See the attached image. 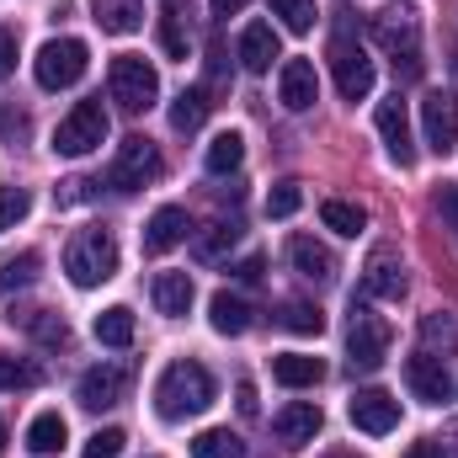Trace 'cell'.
Masks as SVG:
<instances>
[{"label": "cell", "mask_w": 458, "mask_h": 458, "mask_svg": "<svg viewBox=\"0 0 458 458\" xmlns=\"http://www.w3.org/2000/svg\"><path fill=\"white\" fill-rule=\"evenodd\" d=\"M208 405H214V373H208L203 362L182 357V362H171V368L160 373V384H155V411H160V421H187V416H203Z\"/></svg>", "instance_id": "1"}, {"label": "cell", "mask_w": 458, "mask_h": 458, "mask_svg": "<svg viewBox=\"0 0 458 458\" xmlns=\"http://www.w3.org/2000/svg\"><path fill=\"white\" fill-rule=\"evenodd\" d=\"M64 272H70L75 288H102L117 272V234L107 225L81 229V234L64 245Z\"/></svg>", "instance_id": "2"}, {"label": "cell", "mask_w": 458, "mask_h": 458, "mask_svg": "<svg viewBox=\"0 0 458 458\" xmlns=\"http://www.w3.org/2000/svg\"><path fill=\"white\" fill-rule=\"evenodd\" d=\"M86 64H91V48L81 38H48L32 59V75H38L43 91H70L86 75Z\"/></svg>", "instance_id": "3"}, {"label": "cell", "mask_w": 458, "mask_h": 458, "mask_svg": "<svg viewBox=\"0 0 458 458\" xmlns=\"http://www.w3.org/2000/svg\"><path fill=\"white\" fill-rule=\"evenodd\" d=\"M107 91H113V102L123 113H144V107H155V97H160V75H155L149 59L117 54L113 70H107Z\"/></svg>", "instance_id": "4"}, {"label": "cell", "mask_w": 458, "mask_h": 458, "mask_svg": "<svg viewBox=\"0 0 458 458\" xmlns=\"http://www.w3.org/2000/svg\"><path fill=\"white\" fill-rule=\"evenodd\" d=\"M389 342H394L389 320L373 315L368 304H352V320H346V362H352L357 373H373V368L389 357Z\"/></svg>", "instance_id": "5"}, {"label": "cell", "mask_w": 458, "mask_h": 458, "mask_svg": "<svg viewBox=\"0 0 458 458\" xmlns=\"http://www.w3.org/2000/svg\"><path fill=\"white\" fill-rule=\"evenodd\" d=\"M102 144H107V113H102V102H75L70 117L54 128V155L81 160V155H91Z\"/></svg>", "instance_id": "6"}, {"label": "cell", "mask_w": 458, "mask_h": 458, "mask_svg": "<svg viewBox=\"0 0 458 458\" xmlns=\"http://www.w3.org/2000/svg\"><path fill=\"white\" fill-rule=\"evenodd\" d=\"M160 176V149L144 139V133H128L123 144H117L113 165H107V187L113 192H139V187H149Z\"/></svg>", "instance_id": "7"}, {"label": "cell", "mask_w": 458, "mask_h": 458, "mask_svg": "<svg viewBox=\"0 0 458 458\" xmlns=\"http://www.w3.org/2000/svg\"><path fill=\"white\" fill-rule=\"evenodd\" d=\"M331 70H336V91H342L346 102H362L373 91V59H368V48L352 32L331 38Z\"/></svg>", "instance_id": "8"}, {"label": "cell", "mask_w": 458, "mask_h": 458, "mask_svg": "<svg viewBox=\"0 0 458 458\" xmlns=\"http://www.w3.org/2000/svg\"><path fill=\"white\" fill-rule=\"evenodd\" d=\"M373 38L394 54V70L405 75V81H416L421 75V54H416V21L405 16V11H378L373 16Z\"/></svg>", "instance_id": "9"}, {"label": "cell", "mask_w": 458, "mask_h": 458, "mask_svg": "<svg viewBox=\"0 0 458 458\" xmlns=\"http://www.w3.org/2000/svg\"><path fill=\"white\" fill-rule=\"evenodd\" d=\"M346 416H352L357 432H368V437H389V432L400 427V400L384 394V389H357L352 405H346Z\"/></svg>", "instance_id": "10"}, {"label": "cell", "mask_w": 458, "mask_h": 458, "mask_svg": "<svg viewBox=\"0 0 458 458\" xmlns=\"http://www.w3.org/2000/svg\"><path fill=\"white\" fill-rule=\"evenodd\" d=\"M405 288H411V277H405V261L384 245V250H373L368 256V267H362V299H405Z\"/></svg>", "instance_id": "11"}, {"label": "cell", "mask_w": 458, "mask_h": 458, "mask_svg": "<svg viewBox=\"0 0 458 458\" xmlns=\"http://www.w3.org/2000/svg\"><path fill=\"white\" fill-rule=\"evenodd\" d=\"M320 427H326V416H320L315 400H288V405L272 416V432H277L283 448H304V443H315Z\"/></svg>", "instance_id": "12"}, {"label": "cell", "mask_w": 458, "mask_h": 458, "mask_svg": "<svg viewBox=\"0 0 458 458\" xmlns=\"http://www.w3.org/2000/svg\"><path fill=\"white\" fill-rule=\"evenodd\" d=\"M123 389H128V368H117V362H97V368L81 373L75 400H81L86 411H107V405L123 400Z\"/></svg>", "instance_id": "13"}, {"label": "cell", "mask_w": 458, "mask_h": 458, "mask_svg": "<svg viewBox=\"0 0 458 458\" xmlns=\"http://www.w3.org/2000/svg\"><path fill=\"white\" fill-rule=\"evenodd\" d=\"M421 128H427V144H432L437 155H454L458 149V102L448 91H432V97L421 102Z\"/></svg>", "instance_id": "14"}, {"label": "cell", "mask_w": 458, "mask_h": 458, "mask_svg": "<svg viewBox=\"0 0 458 458\" xmlns=\"http://www.w3.org/2000/svg\"><path fill=\"white\" fill-rule=\"evenodd\" d=\"M405 384H411V394H416V400H427V405H443V400L454 394V378H448V368H443L432 352L405 357Z\"/></svg>", "instance_id": "15"}, {"label": "cell", "mask_w": 458, "mask_h": 458, "mask_svg": "<svg viewBox=\"0 0 458 458\" xmlns=\"http://www.w3.org/2000/svg\"><path fill=\"white\" fill-rule=\"evenodd\" d=\"M378 133H384V149L394 165H416V144H411V117H405V102L389 97L378 102Z\"/></svg>", "instance_id": "16"}, {"label": "cell", "mask_w": 458, "mask_h": 458, "mask_svg": "<svg viewBox=\"0 0 458 458\" xmlns=\"http://www.w3.org/2000/svg\"><path fill=\"white\" fill-rule=\"evenodd\" d=\"M277 97L288 113H310L320 102V81H315V64L310 59H288L283 75H277Z\"/></svg>", "instance_id": "17"}, {"label": "cell", "mask_w": 458, "mask_h": 458, "mask_svg": "<svg viewBox=\"0 0 458 458\" xmlns=\"http://www.w3.org/2000/svg\"><path fill=\"white\" fill-rule=\"evenodd\" d=\"M288 261H293V272L310 277V283H331V277H336V256H331L320 240H310V234H293V240H288Z\"/></svg>", "instance_id": "18"}, {"label": "cell", "mask_w": 458, "mask_h": 458, "mask_svg": "<svg viewBox=\"0 0 458 458\" xmlns=\"http://www.w3.org/2000/svg\"><path fill=\"white\" fill-rule=\"evenodd\" d=\"M272 59H277V32H272V21H250V27L240 32V64H245L250 75H261V70H272Z\"/></svg>", "instance_id": "19"}, {"label": "cell", "mask_w": 458, "mask_h": 458, "mask_svg": "<svg viewBox=\"0 0 458 458\" xmlns=\"http://www.w3.org/2000/svg\"><path fill=\"white\" fill-rule=\"evenodd\" d=\"M272 378L288 384V389H310V384L326 378V362L310 357V352H277V357H272Z\"/></svg>", "instance_id": "20"}, {"label": "cell", "mask_w": 458, "mask_h": 458, "mask_svg": "<svg viewBox=\"0 0 458 458\" xmlns=\"http://www.w3.org/2000/svg\"><path fill=\"white\" fill-rule=\"evenodd\" d=\"M149 293H155V310H160V315L182 320V315L192 310V293H198V288H192V277H187V272H160Z\"/></svg>", "instance_id": "21"}, {"label": "cell", "mask_w": 458, "mask_h": 458, "mask_svg": "<svg viewBox=\"0 0 458 458\" xmlns=\"http://www.w3.org/2000/svg\"><path fill=\"white\" fill-rule=\"evenodd\" d=\"M187 229H192V225H187V214H182V208H160V214L144 225V250H149V256H165L171 245H182V240H187Z\"/></svg>", "instance_id": "22"}, {"label": "cell", "mask_w": 458, "mask_h": 458, "mask_svg": "<svg viewBox=\"0 0 458 458\" xmlns=\"http://www.w3.org/2000/svg\"><path fill=\"white\" fill-rule=\"evenodd\" d=\"M91 11H97V27L113 32V38H128V32L144 27V5L139 0H91Z\"/></svg>", "instance_id": "23"}, {"label": "cell", "mask_w": 458, "mask_h": 458, "mask_svg": "<svg viewBox=\"0 0 458 458\" xmlns=\"http://www.w3.org/2000/svg\"><path fill=\"white\" fill-rule=\"evenodd\" d=\"M208 320H214L219 336H240V331H250V304H245L240 293L219 288V293L208 299Z\"/></svg>", "instance_id": "24"}, {"label": "cell", "mask_w": 458, "mask_h": 458, "mask_svg": "<svg viewBox=\"0 0 458 458\" xmlns=\"http://www.w3.org/2000/svg\"><path fill=\"white\" fill-rule=\"evenodd\" d=\"M208 107H214V102H208V91H203V86L182 91V97L171 102V128H176V133H192V128H203V123H208Z\"/></svg>", "instance_id": "25"}, {"label": "cell", "mask_w": 458, "mask_h": 458, "mask_svg": "<svg viewBox=\"0 0 458 458\" xmlns=\"http://www.w3.org/2000/svg\"><path fill=\"white\" fill-rule=\"evenodd\" d=\"M64 437H70V427H64V416H59V411H43V416L27 427V448H32V454H59V448H64Z\"/></svg>", "instance_id": "26"}, {"label": "cell", "mask_w": 458, "mask_h": 458, "mask_svg": "<svg viewBox=\"0 0 458 458\" xmlns=\"http://www.w3.org/2000/svg\"><path fill=\"white\" fill-rule=\"evenodd\" d=\"M38 267H43V256H38V250H21V256H11V261L0 267V299H11V293L32 288V283H38Z\"/></svg>", "instance_id": "27"}, {"label": "cell", "mask_w": 458, "mask_h": 458, "mask_svg": "<svg viewBox=\"0 0 458 458\" xmlns=\"http://www.w3.org/2000/svg\"><path fill=\"white\" fill-rule=\"evenodd\" d=\"M240 160H245V139L229 128L219 133L214 144H208V155H203V165H208V176H229V171H240Z\"/></svg>", "instance_id": "28"}, {"label": "cell", "mask_w": 458, "mask_h": 458, "mask_svg": "<svg viewBox=\"0 0 458 458\" xmlns=\"http://www.w3.org/2000/svg\"><path fill=\"white\" fill-rule=\"evenodd\" d=\"M320 219H326V229H336V234H346V240H357V234L368 229V208L331 198V203H320Z\"/></svg>", "instance_id": "29"}, {"label": "cell", "mask_w": 458, "mask_h": 458, "mask_svg": "<svg viewBox=\"0 0 458 458\" xmlns=\"http://www.w3.org/2000/svg\"><path fill=\"white\" fill-rule=\"evenodd\" d=\"M192 458H245V443L229 427H208L192 437Z\"/></svg>", "instance_id": "30"}, {"label": "cell", "mask_w": 458, "mask_h": 458, "mask_svg": "<svg viewBox=\"0 0 458 458\" xmlns=\"http://www.w3.org/2000/svg\"><path fill=\"white\" fill-rule=\"evenodd\" d=\"M421 342H427V352H454L458 346V315H448V310H432V315H421Z\"/></svg>", "instance_id": "31"}, {"label": "cell", "mask_w": 458, "mask_h": 458, "mask_svg": "<svg viewBox=\"0 0 458 458\" xmlns=\"http://www.w3.org/2000/svg\"><path fill=\"white\" fill-rule=\"evenodd\" d=\"M97 342L102 346H128L133 342V310H123V304L102 310V315H97Z\"/></svg>", "instance_id": "32"}, {"label": "cell", "mask_w": 458, "mask_h": 458, "mask_svg": "<svg viewBox=\"0 0 458 458\" xmlns=\"http://www.w3.org/2000/svg\"><path fill=\"white\" fill-rule=\"evenodd\" d=\"M21 326L38 336L43 346H54V352H64L70 346V326L59 320V315H48V310H32V315H21Z\"/></svg>", "instance_id": "33"}, {"label": "cell", "mask_w": 458, "mask_h": 458, "mask_svg": "<svg viewBox=\"0 0 458 458\" xmlns=\"http://www.w3.org/2000/svg\"><path fill=\"white\" fill-rule=\"evenodd\" d=\"M277 326H283V331H293V336H320V331H326V315H320L315 304H299V299H293V304H283Z\"/></svg>", "instance_id": "34"}, {"label": "cell", "mask_w": 458, "mask_h": 458, "mask_svg": "<svg viewBox=\"0 0 458 458\" xmlns=\"http://www.w3.org/2000/svg\"><path fill=\"white\" fill-rule=\"evenodd\" d=\"M267 5H272V16H283V27H288V32H310V27L320 21L315 0H267Z\"/></svg>", "instance_id": "35"}, {"label": "cell", "mask_w": 458, "mask_h": 458, "mask_svg": "<svg viewBox=\"0 0 458 458\" xmlns=\"http://www.w3.org/2000/svg\"><path fill=\"white\" fill-rule=\"evenodd\" d=\"M234 240H240V225H214L208 234L192 240V256H198V261H219L225 245H234Z\"/></svg>", "instance_id": "36"}, {"label": "cell", "mask_w": 458, "mask_h": 458, "mask_svg": "<svg viewBox=\"0 0 458 458\" xmlns=\"http://www.w3.org/2000/svg\"><path fill=\"white\" fill-rule=\"evenodd\" d=\"M32 214V192L27 187H0V234L16 229V219Z\"/></svg>", "instance_id": "37"}, {"label": "cell", "mask_w": 458, "mask_h": 458, "mask_svg": "<svg viewBox=\"0 0 458 458\" xmlns=\"http://www.w3.org/2000/svg\"><path fill=\"white\" fill-rule=\"evenodd\" d=\"M160 48H165L171 59H187V32H182L176 5H165V11H160Z\"/></svg>", "instance_id": "38"}, {"label": "cell", "mask_w": 458, "mask_h": 458, "mask_svg": "<svg viewBox=\"0 0 458 458\" xmlns=\"http://www.w3.org/2000/svg\"><path fill=\"white\" fill-rule=\"evenodd\" d=\"M299 203H304V187H299V182H277V187L267 192V214H272V219L299 214Z\"/></svg>", "instance_id": "39"}, {"label": "cell", "mask_w": 458, "mask_h": 458, "mask_svg": "<svg viewBox=\"0 0 458 458\" xmlns=\"http://www.w3.org/2000/svg\"><path fill=\"white\" fill-rule=\"evenodd\" d=\"M21 384H38V368L21 362V357H5V352H0V389H21Z\"/></svg>", "instance_id": "40"}, {"label": "cell", "mask_w": 458, "mask_h": 458, "mask_svg": "<svg viewBox=\"0 0 458 458\" xmlns=\"http://www.w3.org/2000/svg\"><path fill=\"white\" fill-rule=\"evenodd\" d=\"M123 443H128V437H123L117 427H102V432L86 443V454L81 458H123Z\"/></svg>", "instance_id": "41"}, {"label": "cell", "mask_w": 458, "mask_h": 458, "mask_svg": "<svg viewBox=\"0 0 458 458\" xmlns=\"http://www.w3.org/2000/svg\"><path fill=\"white\" fill-rule=\"evenodd\" d=\"M0 133L16 144V139H27V133H32V123H27V113H11V107H5V113H0Z\"/></svg>", "instance_id": "42"}, {"label": "cell", "mask_w": 458, "mask_h": 458, "mask_svg": "<svg viewBox=\"0 0 458 458\" xmlns=\"http://www.w3.org/2000/svg\"><path fill=\"white\" fill-rule=\"evenodd\" d=\"M16 70V32L11 27H0V81Z\"/></svg>", "instance_id": "43"}, {"label": "cell", "mask_w": 458, "mask_h": 458, "mask_svg": "<svg viewBox=\"0 0 458 458\" xmlns=\"http://www.w3.org/2000/svg\"><path fill=\"white\" fill-rule=\"evenodd\" d=\"M261 267H267L261 256H245V261H234V267H229V277H234V283H256V277H261Z\"/></svg>", "instance_id": "44"}, {"label": "cell", "mask_w": 458, "mask_h": 458, "mask_svg": "<svg viewBox=\"0 0 458 458\" xmlns=\"http://www.w3.org/2000/svg\"><path fill=\"white\" fill-rule=\"evenodd\" d=\"M437 214H443L458 234V187H443V192H437Z\"/></svg>", "instance_id": "45"}, {"label": "cell", "mask_w": 458, "mask_h": 458, "mask_svg": "<svg viewBox=\"0 0 458 458\" xmlns=\"http://www.w3.org/2000/svg\"><path fill=\"white\" fill-rule=\"evenodd\" d=\"M91 187H97V182H81V176H75V182H64V187H59V203H86V198H91Z\"/></svg>", "instance_id": "46"}, {"label": "cell", "mask_w": 458, "mask_h": 458, "mask_svg": "<svg viewBox=\"0 0 458 458\" xmlns=\"http://www.w3.org/2000/svg\"><path fill=\"white\" fill-rule=\"evenodd\" d=\"M234 405H240V416H256V384H250V378L234 389Z\"/></svg>", "instance_id": "47"}, {"label": "cell", "mask_w": 458, "mask_h": 458, "mask_svg": "<svg viewBox=\"0 0 458 458\" xmlns=\"http://www.w3.org/2000/svg\"><path fill=\"white\" fill-rule=\"evenodd\" d=\"M405 458H454V454H448L443 443H411V448H405Z\"/></svg>", "instance_id": "48"}, {"label": "cell", "mask_w": 458, "mask_h": 458, "mask_svg": "<svg viewBox=\"0 0 458 458\" xmlns=\"http://www.w3.org/2000/svg\"><path fill=\"white\" fill-rule=\"evenodd\" d=\"M245 5H250V0H208V11H214V16H240Z\"/></svg>", "instance_id": "49"}, {"label": "cell", "mask_w": 458, "mask_h": 458, "mask_svg": "<svg viewBox=\"0 0 458 458\" xmlns=\"http://www.w3.org/2000/svg\"><path fill=\"white\" fill-rule=\"evenodd\" d=\"M0 454H5V421H0Z\"/></svg>", "instance_id": "50"}, {"label": "cell", "mask_w": 458, "mask_h": 458, "mask_svg": "<svg viewBox=\"0 0 458 458\" xmlns=\"http://www.w3.org/2000/svg\"><path fill=\"white\" fill-rule=\"evenodd\" d=\"M331 458H357V454H331Z\"/></svg>", "instance_id": "51"}, {"label": "cell", "mask_w": 458, "mask_h": 458, "mask_svg": "<svg viewBox=\"0 0 458 458\" xmlns=\"http://www.w3.org/2000/svg\"><path fill=\"white\" fill-rule=\"evenodd\" d=\"M454 437H458V432H454Z\"/></svg>", "instance_id": "52"}]
</instances>
